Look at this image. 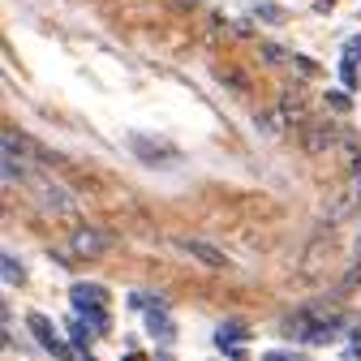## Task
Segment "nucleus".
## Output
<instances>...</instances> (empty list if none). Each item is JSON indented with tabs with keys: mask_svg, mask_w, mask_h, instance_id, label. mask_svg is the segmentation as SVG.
I'll return each instance as SVG.
<instances>
[{
	"mask_svg": "<svg viewBox=\"0 0 361 361\" xmlns=\"http://www.w3.org/2000/svg\"><path fill=\"white\" fill-rule=\"evenodd\" d=\"M30 185H35V190H30V194H35V202L48 211V215H56V219H78V202L69 198V190H65V185H56L48 172H39Z\"/></svg>",
	"mask_w": 361,
	"mask_h": 361,
	"instance_id": "nucleus-1",
	"label": "nucleus"
},
{
	"mask_svg": "<svg viewBox=\"0 0 361 361\" xmlns=\"http://www.w3.org/2000/svg\"><path fill=\"white\" fill-rule=\"evenodd\" d=\"M108 250H112V233H104L99 224H73L69 258H104Z\"/></svg>",
	"mask_w": 361,
	"mask_h": 361,
	"instance_id": "nucleus-2",
	"label": "nucleus"
},
{
	"mask_svg": "<svg viewBox=\"0 0 361 361\" xmlns=\"http://www.w3.org/2000/svg\"><path fill=\"white\" fill-rule=\"evenodd\" d=\"M180 250L194 254L202 267H228V254H224L219 245H211V241H202V237H185V241H180Z\"/></svg>",
	"mask_w": 361,
	"mask_h": 361,
	"instance_id": "nucleus-3",
	"label": "nucleus"
},
{
	"mask_svg": "<svg viewBox=\"0 0 361 361\" xmlns=\"http://www.w3.org/2000/svg\"><path fill=\"white\" fill-rule=\"evenodd\" d=\"M73 305L82 314H104L108 310V293L99 284H73Z\"/></svg>",
	"mask_w": 361,
	"mask_h": 361,
	"instance_id": "nucleus-4",
	"label": "nucleus"
},
{
	"mask_svg": "<svg viewBox=\"0 0 361 361\" xmlns=\"http://www.w3.org/2000/svg\"><path fill=\"white\" fill-rule=\"evenodd\" d=\"M26 323H30V331H35V340H39L43 348H48L52 357H65V353H69V348H65V344L56 340V331H52V323H48V319H43V314H26Z\"/></svg>",
	"mask_w": 361,
	"mask_h": 361,
	"instance_id": "nucleus-5",
	"label": "nucleus"
},
{
	"mask_svg": "<svg viewBox=\"0 0 361 361\" xmlns=\"http://www.w3.org/2000/svg\"><path fill=\"white\" fill-rule=\"evenodd\" d=\"M245 336H250V331H245L241 323H224V327L215 331V344H219V348H233V353H241V340H245Z\"/></svg>",
	"mask_w": 361,
	"mask_h": 361,
	"instance_id": "nucleus-6",
	"label": "nucleus"
},
{
	"mask_svg": "<svg viewBox=\"0 0 361 361\" xmlns=\"http://www.w3.org/2000/svg\"><path fill=\"white\" fill-rule=\"evenodd\" d=\"M357 61H361V35L348 43V52H344V65H340V73H344V82H348V86H357Z\"/></svg>",
	"mask_w": 361,
	"mask_h": 361,
	"instance_id": "nucleus-7",
	"label": "nucleus"
},
{
	"mask_svg": "<svg viewBox=\"0 0 361 361\" xmlns=\"http://www.w3.org/2000/svg\"><path fill=\"white\" fill-rule=\"evenodd\" d=\"M147 323H151V336H155V340H164V344H172V340H176V327H172L168 319H159V314H151Z\"/></svg>",
	"mask_w": 361,
	"mask_h": 361,
	"instance_id": "nucleus-8",
	"label": "nucleus"
},
{
	"mask_svg": "<svg viewBox=\"0 0 361 361\" xmlns=\"http://www.w3.org/2000/svg\"><path fill=\"white\" fill-rule=\"evenodd\" d=\"M22 280H26V271L18 267L13 254H5V284H22Z\"/></svg>",
	"mask_w": 361,
	"mask_h": 361,
	"instance_id": "nucleus-9",
	"label": "nucleus"
},
{
	"mask_svg": "<svg viewBox=\"0 0 361 361\" xmlns=\"http://www.w3.org/2000/svg\"><path fill=\"white\" fill-rule=\"evenodd\" d=\"M258 18H262V22H284L276 5H258Z\"/></svg>",
	"mask_w": 361,
	"mask_h": 361,
	"instance_id": "nucleus-10",
	"label": "nucleus"
}]
</instances>
